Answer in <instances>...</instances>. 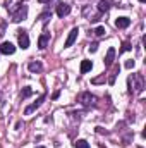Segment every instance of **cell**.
I'll use <instances>...</instances> for the list:
<instances>
[{"label": "cell", "instance_id": "1", "mask_svg": "<svg viewBox=\"0 0 146 148\" xmlns=\"http://www.w3.org/2000/svg\"><path fill=\"white\" fill-rule=\"evenodd\" d=\"M129 93H141L145 90V77L143 74H132L129 79Z\"/></svg>", "mask_w": 146, "mask_h": 148}, {"label": "cell", "instance_id": "2", "mask_svg": "<svg viewBox=\"0 0 146 148\" xmlns=\"http://www.w3.org/2000/svg\"><path fill=\"white\" fill-rule=\"evenodd\" d=\"M26 16H28V5H24V3L17 5V7L10 12V17H12L14 23H21L23 19H26Z\"/></svg>", "mask_w": 146, "mask_h": 148}, {"label": "cell", "instance_id": "3", "mask_svg": "<svg viewBox=\"0 0 146 148\" xmlns=\"http://www.w3.org/2000/svg\"><path fill=\"white\" fill-rule=\"evenodd\" d=\"M77 100L84 105V107H91V105H96V97L95 95H91L89 91H84V93H81L79 97H77Z\"/></svg>", "mask_w": 146, "mask_h": 148}, {"label": "cell", "instance_id": "4", "mask_svg": "<svg viewBox=\"0 0 146 148\" xmlns=\"http://www.w3.org/2000/svg\"><path fill=\"white\" fill-rule=\"evenodd\" d=\"M69 12H71V5L69 3H65V2H59L57 3V16L59 17H65V16H69Z\"/></svg>", "mask_w": 146, "mask_h": 148}, {"label": "cell", "instance_id": "5", "mask_svg": "<svg viewBox=\"0 0 146 148\" xmlns=\"http://www.w3.org/2000/svg\"><path fill=\"white\" fill-rule=\"evenodd\" d=\"M17 33H19V47H21L23 50H26V48L29 47V36H28V33H26L24 29H19Z\"/></svg>", "mask_w": 146, "mask_h": 148}, {"label": "cell", "instance_id": "6", "mask_svg": "<svg viewBox=\"0 0 146 148\" xmlns=\"http://www.w3.org/2000/svg\"><path fill=\"white\" fill-rule=\"evenodd\" d=\"M16 52V47L10 43V41H3L2 45H0V53H3V55H12Z\"/></svg>", "mask_w": 146, "mask_h": 148}, {"label": "cell", "instance_id": "7", "mask_svg": "<svg viewBox=\"0 0 146 148\" xmlns=\"http://www.w3.org/2000/svg\"><path fill=\"white\" fill-rule=\"evenodd\" d=\"M43 100H45V95H41V97L38 98L36 102L33 103V105H29V107H26V109H24V114H26V115H29V114H33V112H35V110L38 109V107H40V105L43 103Z\"/></svg>", "mask_w": 146, "mask_h": 148}, {"label": "cell", "instance_id": "8", "mask_svg": "<svg viewBox=\"0 0 146 148\" xmlns=\"http://www.w3.org/2000/svg\"><path fill=\"white\" fill-rule=\"evenodd\" d=\"M77 33H79V29L77 28H72L71 33H69V36H67V40H65V43H64V47H72V43L76 41V38H77Z\"/></svg>", "mask_w": 146, "mask_h": 148}, {"label": "cell", "instance_id": "9", "mask_svg": "<svg viewBox=\"0 0 146 148\" xmlns=\"http://www.w3.org/2000/svg\"><path fill=\"white\" fill-rule=\"evenodd\" d=\"M129 24H131V19H129V17H117V19H115V26H117L119 29H126Z\"/></svg>", "mask_w": 146, "mask_h": 148}, {"label": "cell", "instance_id": "10", "mask_svg": "<svg viewBox=\"0 0 146 148\" xmlns=\"http://www.w3.org/2000/svg\"><path fill=\"white\" fill-rule=\"evenodd\" d=\"M113 57H115V48L110 47L108 52H107V55H105V67H110V66L113 64Z\"/></svg>", "mask_w": 146, "mask_h": 148}, {"label": "cell", "instance_id": "11", "mask_svg": "<svg viewBox=\"0 0 146 148\" xmlns=\"http://www.w3.org/2000/svg\"><path fill=\"white\" fill-rule=\"evenodd\" d=\"M48 40H50V33H43L41 36L38 38V48H41V50H45L46 48V43H48Z\"/></svg>", "mask_w": 146, "mask_h": 148}, {"label": "cell", "instance_id": "12", "mask_svg": "<svg viewBox=\"0 0 146 148\" xmlns=\"http://www.w3.org/2000/svg\"><path fill=\"white\" fill-rule=\"evenodd\" d=\"M112 5H113V0H100L98 2V10L100 12H107Z\"/></svg>", "mask_w": 146, "mask_h": 148}, {"label": "cell", "instance_id": "13", "mask_svg": "<svg viewBox=\"0 0 146 148\" xmlns=\"http://www.w3.org/2000/svg\"><path fill=\"white\" fill-rule=\"evenodd\" d=\"M28 69H29L31 73H41V71H43V64H41L40 60H36V62H29Z\"/></svg>", "mask_w": 146, "mask_h": 148}, {"label": "cell", "instance_id": "14", "mask_svg": "<svg viewBox=\"0 0 146 148\" xmlns=\"http://www.w3.org/2000/svg\"><path fill=\"white\" fill-rule=\"evenodd\" d=\"M93 69V62L91 60H83L81 62V74H86L88 71Z\"/></svg>", "mask_w": 146, "mask_h": 148}, {"label": "cell", "instance_id": "15", "mask_svg": "<svg viewBox=\"0 0 146 148\" xmlns=\"http://www.w3.org/2000/svg\"><path fill=\"white\" fill-rule=\"evenodd\" d=\"M31 95H33V90H31L29 86H24L23 91H21V98H28V97H31Z\"/></svg>", "mask_w": 146, "mask_h": 148}, {"label": "cell", "instance_id": "16", "mask_svg": "<svg viewBox=\"0 0 146 148\" xmlns=\"http://www.w3.org/2000/svg\"><path fill=\"white\" fill-rule=\"evenodd\" d=\"M74 148H89V143H88L86 140H77L76 145H74Z\"/></svg>", "mask_w": 146, "mask_h": 148}, {"label": "cell", "instance_id": "17", "mask_svg": "<svg viewBox=\"0 0 146 148\" xmlns=\"http://www.w3.org/2000/svg\"><path fill=\"white\" fill-rule=\"evenodd\" d=\"M131 48H132V47H131V43H129V41H124V43H122V48L119 50V53H122V52H127V50H131Z\"/></svg>", "mask_w": 146, "mask_h": 148}, {"label": "cell", "instance_id": "18", "mask_svg": "<svg viewBox=\"0 0 146 148\" xmlns=\"http://www.w3.org/2000/svg\"><path fill=\"white\" fill-rule=\"evenodd\" d=\"M105 33H107V31H105V28H103V26H98V28L95 29V35H96V36H103Z\"/></svg>", "mask_w": 146, "mask_h": 148}, {"label": "cell", "instance_id": "19", "mask_svg": "<svg viewBox=\"0 0 146 148\" xmlns=\"http://www.w3.org/2000/svg\"><path fill=\"white\" fill-rule=\"evenodd\" d=\"M117 74H119V66L115 67V73L112 74V76H110V79H108V83H110V84H113V83H115V77H117Z\"/></svg>", "mask_w": 146, "mask_h": 148}, {"label": "cell", "instance_id": "20", "mask_svg": "<svg viewBox=\"0 0 146 148\" xmlns=\"http://www.w3.org/2000/svg\"><path fill=\"white\" fill-rule=\"evenodd\" d=\"M48 17H52V14H50V12H43V14L40 16V19H41L43 23H46V21H48Z\"/></svg>", "mask_w": 146, "mask_h": 148}, {"label": "cell", "instance_id": "21", "mask_svg": "<svg viewBox=\"0 0 146 148\" xmlns=\"http://www.w3.org/2000/svg\"><path fill=\"white\" fill-rule=\"evenodd\" d=\"M134 66H136V62H134V60H132V59H129V60H127V62H126V69H132V67H134Z\"/></svg>", "mask_w": 146, "mask_h": 148}, {"label": "cell", "instance_id": "22", "mask_svg": "<svg viewBox=\"0 0 146 148\" xmlns=\"http://www.w3.org/2000/svg\"><path fill=\"white\" fill-rule=\"evenodd\" d=\"M98 50V43H91L89 45V52H96Z\"/></svg>", "mask_w": 146, "mask_h": 148}, {"label": "cell", "instance_id": "23", "mask_svg": "<svg viewBox=\"0 0 146 148\" xmlns=\"http://www.w3.org/2000/svg\"><path fill=\"white\" fill-rule=\"evenodd\" d=\"M59 95H60V91H55V93H53V97H52V98H53V100H57V98H59Z\"/></svg>", "mask_w": 146, "mask_h": 148}, {"label": "cell", "instance_id": "24", "mask_svg": "<svg viewBox=\"0 0 146 148\" xmlns=\"http://www.w3.org/2000/svg\"><path fill=\"white\" fill-rule=\"evenodd\" d=\"M40 3H46V2H50V0H38Z\"/></svg>", "mask_w": 146, "mask_h": 148}, {"label": "cell", "instance_id": "25", "mask_svg": "<svg viewBox=\"0 0 146 148\" xmlns=\"http://www.w3.org/2000/svg\"><path fill=\"white\" fill-rule=\"evenodd\" d=\"M139 2H141V3H145V2H146V0H139Z\"/></svg>", "mask_w": 146, "mask_h": 148}, {"label": "cell", "instance_id": "26", "mask_svg": "<svg viewBox=\"0 0 146 148\" xmlns=\"http://www.w3.org/2000/svg\"><path fill=\"white\" fill-rule=\"evenodd\" d=\"M36 148H45V147H36Z\"/></svg>", "mask_w": 146, "mask_h": 148}]
</instances>
